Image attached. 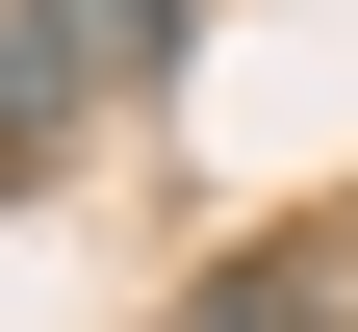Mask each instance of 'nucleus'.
Returning a JSON list of instances; mask_svg holds the SVG:
<instances>
[{
  "label": "nucleus",
  "instance_id": "f257e3e1",
  "mask_svg": "<svg viewBox=\"0 0 358 332\" xmlns=\"http://www.w3.org/2000/svg\"><path fill=\"white\" fill-rule=\"evenodd\" d=\"M179 77V0H0V179L77 154V128H128Z\"/></svg>",
  "mask_w": 358,
  "mask_h": 332
},
{
  "label": "nucleus",
  "instance_id": "f03ea898",
  "mask_svg": "<svg viewBox=\"0 0 358 332\" xmlns=\"http://www.w3.org/2000/svg\"><path fill=\"white\" fill-rule=\"evenodd\" d=\"M358 307V230H256L231 281H205V332H333Z\"/></svg>",
  "mask_w": 358,
  "mask_h": 332
}]
</instances>
